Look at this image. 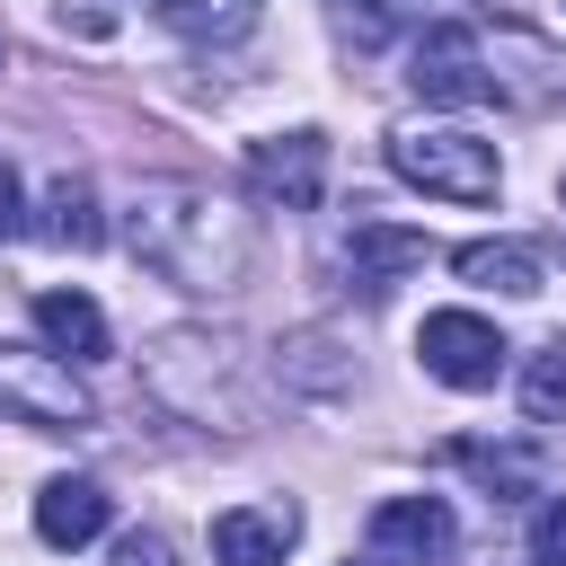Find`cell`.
Segmentation results:
<instances>
[{
	"label": "cell",
	"mask_w": 566,
	"mask_h": 566,
	"mask_svg": "<svg viewBox=\"0 0 566 566\" xmlns=\"http://www.w3.org/2000/svg\"><path fill=\"white\" fill-rule=\"evenodd\" d=\"M133 256H142L150 274L186 283V292H212V283H230V274L248 265V221L221 212V203L195 195V186H150V195L133 203Z\"/></svg>",
	"instance_id": "obj_1"
},
{
	"label": "cell",
	"mask_w": 566,
	"mask_h": 566,
	"mask_svg": "<svg viewBox=\"0 0 566 566\" xmlns=\"http://www.w3.org/2000/svg\"><path fill=\"white\" fill-rule=\"evenodd\" d=\"M389 168L442 203H495V186H504L495 142H478V133H389Z\"/></svg>",
	"instance_id": "obj_2"
},
{
	"label": "cell",
	"mask_w": 566,
	"mask_h": 566,
	"mask_svg": "<svg viewBox=\"0 0 566 566\" xmlns=\"http://www.w3.org/2000/svg\"><path fill=\"white\" fill-rule=\"evenodd\" d=\"M416 354H424V371H433L442 389H495L513 345H504L495 318H478V310H433V318L416 327Z\"/></svg>",
	"instance_id": "obj_3"
},
{
	"label": "cell",
	"mask_w": 566,
	"mask_h": 566,
	"mask_svg": "<svg viewBox=\"0 0 566 566\" xmlns=\"http://www.w3.org/2000/svg\"><path fill=\"white\" fill-rule=\"evenodd\" d=\"M407 88L424 106H478V97H495L486 88V35L478 27H424L416 53H407Z\"/></svg>",
	"instance_id": "obj_4"
},
{
	"label": "cell",
	"mask_w": 566,
	"mask_h": 566,
	"mask_svg": "<svg viewBox=\"0 0 566 566\" xmlns=\"http://www.w3.org/2000/svg\"><path fill=\"white\" fill-rule=\"evenodd\" d=\"M0 407L27 424H88V389L71 380L62 354H18L0 345Z\"/></svg>",
	"instance_id": "obj_5"
},
{
	"label": "cell",
	"mask_w": 566,
	"mask_h": 566,
	"mask_svg": "<svg viewBox=\"0 0 566 566\" xmlns=\"http://www.w3.org/2000/svg\"><path fill=\"white\" fill-rule=\"evenodd\" d=\"M248 177H256V195L265 203H283V212H310L318 195H327V133H274V142H256L248 150Z\"/></svg>",
	"instance_id": "obj_6"
},
{
	"label": "cell",
	"mask_w": 566,
	"mask_h": 566,
	"mask_svg": "<svg viewBox=\"0 0 566 566\" xmlns=\"http://www.w3.org/2000/svg\"><path fill=\"white\" fill-rule=\"evenodd\" d=\"M451 539H460V522L442 495H389L371 513V557H389V566H433V557H451Z\"/></svg>",
	"instance_id": "obj_7"
},
{
	"label": "cell",
	"mask_w": 566,
	"mask_h": 566,
	"mask_svg": "<svg viewBox=\"0 0 566 566\" xmlns=\"http://www.w3.org/2000/svg\"><path fill=\"white\" fill-rule=\"evenodd\" d=\"M301 539L292 504H230L212 522V566H283V548Z\"/></svg>",
	"instance_id": "obj_8"
},
{
	"label": "cell",
	"mask_w": 566,
	"mask_h": 566,
	"mask_svg": "<svg viewBox=\"0 0 566 566\" xmlns=\"http://www.w3.org/2000/svg\"><path fill=\"white\" fill-rule=\"evenodd\" d=\"M106 513H115V504H106L97 478H44V486H35V539H44V548H88V539L106 531Z\"/></svg>",
	"instance_id": "obj_9"
},
{
	"label": "cell",
	"mask_w": 566,
	"mask_h": 566,
	"mask_svg": "<svg viewBox=\"0 0 566 566\" xmlns=\"http://www.w3.org/2000/svg\"><path fill=\"white\" fill-rule=\"evenodd\" d=\"M35 327H44V345L62 363H106L115 354V327H106V310L88 292H35Z\"/></svg>",
	"instance_id": "obj_10"
},
{
	"label": "cell",
	"mask_w": 566,
	"mask_h": 566,
	"mask_svg": "<svg viewBox=\"0 0 566 566\" xmlns=\"http://www.w3.org/2000/svg\"><path fill=\"white\" fill-rule=\"evenodd\" d=\"M460 283H486V292H513V301H531L548 274H539V248H522V239H469L460 256Z\"/></svg>",
	"instance_id": "obj_11"
},
{
	"label": "cell",
	"mask_w": 566,
	"mask_h": 566,
	"mask_svg": "<svg viewBox=\"0 0 566 566\" xmlns=\"http://www.w3.org/2000/svg\"><path fill=\"white\" fill-rule=\"evenodd\" d=\"M345 256H354V274H363V283H389V274L424 265V230H398V221H354Z\"/></svg>",
	"instance_id": "obj_12"
},
{
	"label": "cell",
	"mask_w": 566,
	"mask_h": 566,
	"mask_svg": "<svg viewBox=\"0 0 566 566\" xmlns=\"http://www.w3.org/2000/svg\"><path fill=\"white\" fill-rule=\"evenodd\" d=\"M53 248H97L106 239V221H97V195H88V177H53L44 186V221H35Z\"/></svg>",
	"instance_id": "obj_13"
},
{
	"label": "cell",
	"mask_w": 566,
	"mask_h": 566,
	"mask_svg": "<svg viewBox=\"0 0 566 566\" xmlns=\"http://www.w3.org/2000/svg\"><path fill=\"white\" fill-rule=\"evenodd\" d=\"M451 460H460V469H478L495 495H531V478H539V460H531L522 442H504V451H495V442H451Z\"/></svg>",
	"instance_id": "obj_14"
},
{
	"label": "cell",
	"mask_w": 566,
	"mask_h": 566,
	"mask_svg": "<svg viewBox=\"0 0 566 566\" xmlns=\"http://www.w3.org/2000/svg\"><path fill=\"white\" fill-rule=\"evenodd\" d=\"M522 416H531V424H557V416H566V336H548V345L531 354V371H522Z\"/></svg>",
	"instance_id": "obj_15"
},
{
	"label": "cell",
	"mask_w": 566,
	"mask_h": 566,
	"mask_svg": "<svg viewBox=\"0 0 566 566\" xmlns=\"http://www.w3.org/2000/svg\"><path fill=\"white\" fill-rule=\"evenodd\" d=\"M531 566H566V495L539 504V522H531Z\"/></svg>",
	"instance_id": "obj_16"
},
{
	"label": "cell",
	"mask_w": 566,
	"mask_h": 566,
	"mask_svg": "<svg viewBox=\"0 0 566 566\" xmlns=\"http://www.w3.org/2000/svg\"><path fill=\"white\" fill-rule=\"evenodd\" d=\"M115 566H177V548H168L159 531H124V539H115Z\"/></svg>",
	"instance_id": "obj_17"
},
{
	"label": "cell",
	"mask_w": 566,
	"mask_h": 566,
	"mask_svg": "<svg viewBox=\"0 0 566 566\" xmlns=\"http://www.w3.org/2000/svg\"><path fill=\"white\" fill-rule=\"evenodd\" d=\"M27 230V195H18V168L0 159V239H18Z\"/></svg>",
	"instance_id": "obj_18"
},
{
	"label": "cell",
	"mask_w": 566,
	"mask_h": 566,
	"mask_svg": "<svg viewBox=\"0 0 566 566\" xmlns=\"http://www.w3.org/2000/svg\"><path fill=\"white\" fill-rule=\"evenodd\" d=\"M557 195H566V186H557Z\"/></svg>",
	"instance_id": "obj_19"
}]
</instances>
